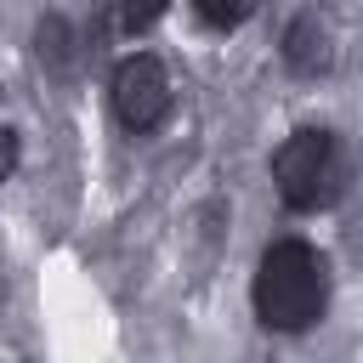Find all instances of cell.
<instances>
[{
	"label": "cell",
	"instance_id": "1",
	"mask_svg": "<svg viewBox=\"0 0 363 363\" xmlns=\"http://www.w3.org/2000/svg\"><path fill=\"white\" fill-rule=\"evenodd\" d=\"M329 301V267L312 244H272L255 267V312L267 329H306Z\"/></svg>",
	"mask_w": 363,
	"mask_h": 363
},
{
	"label": "cell",
	"instance_id": "2",
	"mask_svg": "<svg viewBox=\"0 0 363 363\" xmlns=\"http://www.w3.org/2000/svg\"><path fill=\"white\" fill-rule=\"evenodd\" d=\"M272 182L289 210H318L335 187V142L323 130H295L272 153Z\"/></svg>",
	"mask_w": 363,
	"mask_h": 363
},
{
	"label": "cell",
	"instance_id": "3",
	"mask_svg": "<svg viewBox=\"0 0 363 363\" xmlns=\"http://www.w3.org/2000/svg\"><path fill=\"white\" fill-rule=\"evenodd\" d=\"M113 113L125 130H153L170 113V74L159 57H125L113 74Z\"/></svg>",
	"mask_w": 363,
	"mask_h": 363
},
{
	"label": "cell",
	"instance_id": "4",
	"mask_svg": "<svg viewBox=\"0 0 363 363\" xmlns=\"http://www.w3.org/2000/svg\"><path fill=\"white\" fill-rule=\"evenodd\" d=\"M284 62L295 74H323L335 62V28L318 17V11H301L289 28H284Z\"/></svg>",
	"mask_w": 363,
	"mask_h": 363
},
{
	"label": "cell",
	"instance_id": "5",
	"mask_svg": "<svg viewBox=\"0 0 363 363\" xmlns=\"http://www.w3.org/2000/svg\"><path fill=\"white\" fill-rule=\"evenodd\" d=\"M34 45H40V62H45V68H57V74L74 68V34H68L62 17H45L40 34H34Z\"/></svg>",
	"mask_w": 363,
	"mask_h": 363
},
{
	"label": "cell",
	"instance_id": "6",
	"mask_svg": "<svg viewBox=\"0 0 363 363\" xmlns=\"http://www.w3.org/2000/svg\"><path fill=\"white\" fill-rule=\"evenodd\" d=\"M164 6H170V0H113V17H119V28H125V34H136V28L159 23V17H164Z\"/></svg>",
	"mask_w": 363,
	"mask_h": 363
},
{
	"label": "cell",
	"instance_id": "7",
	"mask_svg": "<svg viewBox=\"0 0 363 363\" xmlns=\"http://www.w3.org/2000/svg\"><path fill=\"white\" fill-rule=\"evenodd\" d=\"M199 11H204L210 23H221V28H238L244 17L261 11V0H199Z\"/></svg>",
	"mask_w": 363,
	"mask_h": 363
},
{
	"label": "cell",
	"instance_id": "8",
	"mask_svg": "<svg viewBox=\"0 0 363 363\" xmlns=\"http://www.w3.org/2000/svg\"><path fill=\"white\" fill-rule=\"evenodd\" d=\"M11 164H17V136H11L6 125H0V182L11 176Z\"/></svg>",
	"mask_w": 363,
	"mask_h": 363
}]
</instances>
